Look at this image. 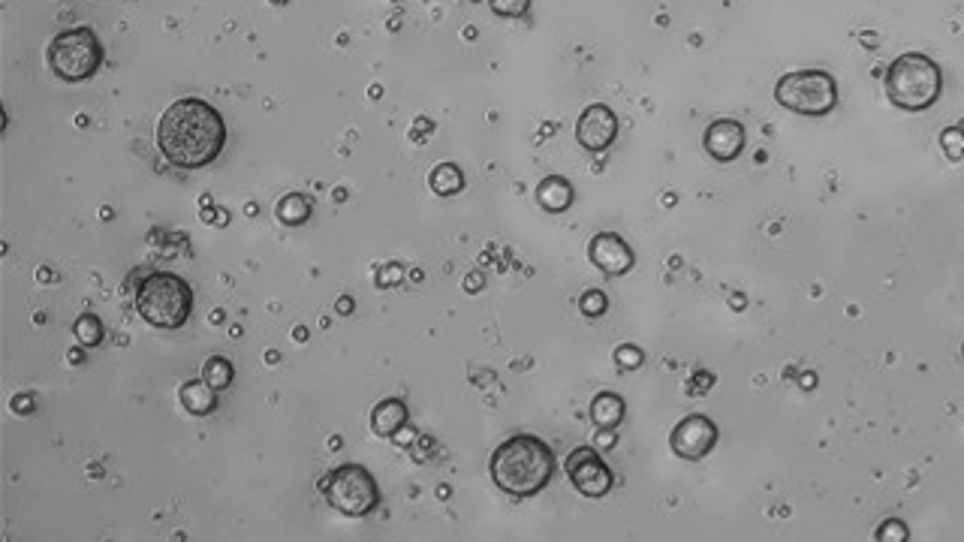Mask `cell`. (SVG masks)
<instances>
[{
    "mask_svg": "<svg viewBox=\"0 0 964 542\" xmlns=\"http://www.w3.org/2000/svg\"><path fill=\"white\" fill-rule=\"evenodd\" d=\"M223 145V115L199 97H181L160 115L157 148L178 169H202L214 163Z\"/></svg>",
    "mask_w": 964,
    "mask_h": 542,
    "instance_id": "cell-1",
    "label": "cell"
},
{
    "mask_svg": "<svg viewBox=\"0 0 964 542\" xmlns=\"http://www.w3.org/2000/svg\"><path fill=\"white\" fill-rule=\"evenodd\" d=\"M489 473L501 491L513 497H534L555 476V452L534 434H513L492 452Z\"/></svg>",
    "mask_w": 964,
    "mask_h": 542,
    "instance_id": "cell-2",
    "label": "cell"
},
{
    "mask_svg": "<svg viewBox=\"0 0 964 542\" xmlns=\"http://www.w3.org/2000/svg\"><path fill=\"white\" fill-rule=\"evenodd\" d=\"M943 73L922 52L898 55L886 70V97L904 112H925L940 100Z\"/></svg>",
    "mask_w": 964,
    "mask_h": 542,
    "instance_id": "cell-3",
    "label": "cell"
},
{
    "mask_svg": "<svg viewBox=\"0 0 964 542\" xmlns=\"http://www.w3.org/2000/svg\"><path fill=\"white\" fill-rule=\"evenodd\" d=\"M136 311L154 329H181L193 314V290L172 271H154L136 290Z\"/></svg>",
    "mask_w": 964,
    "mask_h": 542,
    "instance_id": "cell-4",
    "label": "cell"
},
{
    "mask_svg": "<svg viewBox=\"0 0 964 542\" xmlns=\"http://www.w3.org/2000/svg\"><path fill=\"white\" fill-rule=\"evenodd\" d=\"M775 100L796 115L826 118L838 106V82L826 70H796L778 79Z\"/></svg>",
    "mask_w": 964,
    "mask_h": 542,
    "instance_id": "cell-5",
    "label": "cell"
},
{
    "mask_svg": "<svg viewBox=\"0 0 964 542\" xmlns=\"http://www.w3.org/2000/svg\"><path fill=\"white\" fill-rule=\"evenodd\" d=\"M46 61L58 79L85 82L103 67V43L91 28H70L49 43Z\"/></svg>",
    "mask_w": 964,
    "mask_h": 542,
    "instance_id": "cell-6",
    "label": "cell"
},
{
    "mask_svg": "<svg viewBox=\"0 0 964 542\" xmlns=\"http://www.w3.org/2000/svg\"><path fill=\"white\" fill-rule=\"evenodd\" d=\"M323 491L329 503L350 518L371 515L380 506V485L374 473L362 464H341L323 479Z\"/></svg>",
    "mask_w": 964,
    "mask_h": 542,
    "instance_id": "cell-7",
    "label": "cell"
},
{
    "mask_svg": "<svg viewBox=\"0 0 964 542\" xmlns=\"http://www.w3.org/2000/svg\"><path fill=\"white\" fill-rule=\"evenodd\" d=\"M564 470H567L570 482L576 485V491L585 494V497H606L612 491V485H615V476H612L609 464L591 446L573 449L567 455V461H564Z\"/></svg>",
    "mask_w": 964,
    "mask_h": 542,
    "instance_id": "cell-8",
    "label": "cell"
},
{
    "mask_svg": "<svg viewBox=\"0 0 964 542\" xmlns=\"http://www.w3.org/2000/svg\"><path fill=\"white\" fill-rule=\"evenodd\" d=\"M669 446L678 458L684 461H699L705 458L714 446H717V425L702 416V413H693V416H684L672 434H669Z\"/></svg>",
    "mask_w": 964,
    "mask_h": 542,
    "instance_id": "cell-9",
    "label": "cell"
},
{
    "mask_svg": "<svg viewBox=\"0 0 964 542\" xmlns=\"http://www.w3.org/2000/svg\"><path fill=\"white\" fill-rule=\"evenodd\" d=\"M615 136H618V115L603 103L588 106L576 121V139L591 154L606 151L615 142Z\"/></svg>",
    "mask_w": 964,
    "mask_h": 542,
    "instance_id": "cell-10",
    "label": "cell"
},
{
    "mask_svg": "<svg viewBox=\"0 0 964 542\" xmlns=\"http://www.w3.org/2000/svg\"><path fill=\"white\" fill-rule=\"evenodd\" d=\"M588 256H591V262L603 271V275H609V278L627 275V271L633 268V262H636L630 244H627L621 235H615V232H600V235H594L591 244H588Z\"/></svg>",
    "mask_w": 964,
    "mask_h": 542,
    "instance_id": "cell-11",
    "label": "cell"
},
{
    "mask_svg": "<svg viewBox=\"0 0 964 542\" xmlns=\"http://www.w3.org/2000/svg\"><path fill=\"white\" fill-rule=\"evenodd\" d=\"M702 142H705V151L717 163H733L745 151V127H742V121L720 118V121L708 124Z\"/></svg>",
    "mask_w": 964,
    "mask_h": 542,
    "instance_id": "cell-12",
    "label": "cell"
},
{
    "mask_svg": "<svg viewBox=\"0 0 964 542\" xmlns=\"http://www.w3.org/2000/svg\"><path fill=\"white\" fill-rule=\"evenodd\" d=\"M407 422V404L401 398H386L371 410V431L377 437H395Z\"/></svg>",
    "mask_w": 964,
    "mask_h": 542,
    "instance_id": "cell-13",
    "label": "cell"
},
{
    "mask_svg": "<svg viewBox=\"0 0 964 542\" xmlns=\"http://www.w3.org/2000/svg\"><path fill=\"white\" fill-rule=\"evenodd\" d=\"M537 202L552 214H564L573 205V184L561 175H549L537 187Z\"/></svg>",
    "mask_w": 964,
    "mask_h": 542,
    "instance_id": "cell-14",
    "label": "cell"
},
{
    "mask_svg": "<svg viewBox=\"0 0 964 542\" xmlns=\"http://www.w3.org/2000/svg\"><path fill=\"white\" fill-rule=\"evenodd\" d=\"M178 398H181L184 410L193 413V416H208V413L217 410V389L208 386L205 380H187L181 386Z\"/></svg>",
    "mask_w": 964,
    "mask_h": 542,
    "instance_id": "cell-15",
    "label": "cell"
},
{
    "mask_svg": "<svg viewBox=\"0 0 964 542\" xmlns=\"http://www.w3.org/2000/svg\"><path fill=\"white\" fill-rule=\"evenodd\" d=\"M591 422L600 428V431H612L624 422V398L615 395V392H600L594 401H591Z\"/></svg>",
    "mask_w": 964,
    "mask_h": 542,
    "instance_id": "cell-16",
    "label": "cell"
},
{
    "mask_svg": "<svg viewBox=\"0 0 964 542\" xmlns=\"http://www.w3.org/2000/svg\"><path fill=\"white\" fill-rule=\"evenodd\" d=\"M428 187L437 193V196H455L464 190V175L455 163H437L431 172H428Z\"/></svg>",
    "mask_w": 964,
    "mask_h": 542,
    "instance_id": "cell-17",
    "label": "cell"
},
{
    "mask_svg": "<svg viewBox=\"0 0 964 542\" xmlns=\"http://www.w3.org/2000/svg\"><path fill=\"white\" fill-rule=\"evenodd\" d=\"M311 211H314V202H311V196H305V193H287V196L278 202V220H281L284 226H302V223H308Z\"/></svg>",
    "mask_w": 964,
    "mask_h": 542,
    "instance_id": "cell-18",
    "label": "cell"
},
{
    "mask_svg": "<svg viewBox=\"0 0 964 542\" xmlns=\"http://www.w3.org/2000/svg\"><path fill=\"white\" fill-rule=\"evenodd\" d=\"M232 377H235L232 362L223 359V356H211V359L202 365V380H205L208 386H214L217 392L229 389V386H232Z\"/></svg>",
    "mask_w": 964,
    "mask_h": 542,
    "instance_id": "cell-19",
    "label": "cell"
},
{
    "mask_svg": "<svg viewBox=\"0 0 964 542\" xmlns=\"http://www.w3.org/2000/svg\"><path fill=\"white\" fill-rule=\"evenodd\" d=\"M73 335L82 347H97L103 341V326L94 314H82L76 323H73Z\"/></svg>",
    "mask_w": 964,
    "mask_h": 542,
    "instance_id": "cell-20",
    "label": "cell"
},
{
    "mask_svg": "<svg viewBox=\"0 0 964 542\" xmlns=\"http://www.w3.org/2000/svg\"><path fill=\"white\" fill-rule=\"evenodd\" d=\"M495 16H504V19H525L528 10H531V0H489Z\"/></svg>",
    "mask_w": 964,
    "mask_h": 542,
    "instance_id": "cell-21",
    "label": "cell"
},
{
    "mask_svg": "<svg viewBox=\"0 0 964 542\" xmlns=\"http://www.w3.org/2000/svg\"><path fill=\"white\" fill-rule=\"evenodd\" d=\"M940 145H943V154H946L949 160H961V157H964V130H958V127L943 130V133H940Z\"/></svg>",
    "mask_w": 964,
    "mask_h": 542,
    "instance_id": "cell-22",
    "label": "cell"
},
{
    "mask_svg": "<svg viewBox=\"0 0 964 542\" xmlns=\"http://www.w3.org/2000/svg\"><path fill=\"white\" fill-rule=\"evenodd\" d=\"M579 308H582V314L585 317H603L606 314V308H609V302H606V296L600 293V290H588V293H582V299H579Z\"/></svg>",
    "mask_w": 964,
    "mask_h": 542,
    "instance_id": "cell-23",
    "label": "cell"
},
{
    "mask_svg": "<svg viewBox=\"0 0 964 542\" xmlns=\"http://www.w3.org/2000/svg\"><path fill=\"white\" fill-rule=\"evenodd\" d=\"M907 536H910V533H907V524H901L898 518L883 521L880 530H877V539H880V542H904Z\"/></svg>",
    "mask_w": 964,
    "mask_h": 542,
    "instance_id": "cell-24",
    "label": "cell"
},
{
    "mask_svg": "<svg viewBox=\"0 0 964 542\" xmlns=\"http://www.w3.org/2000/svg\"><path fill=\"white\" fill-rule=\"evenodd\" d=\"M615 362H618L621 368H639V365H642V353H639L636 347H627V344H624V347L615 350Z\"/></svg>",
    "mask_w": 964,
    "mask_h": 542,
    "instance_id": "cell-25",
    "label": "cell"
}]
</instances>
